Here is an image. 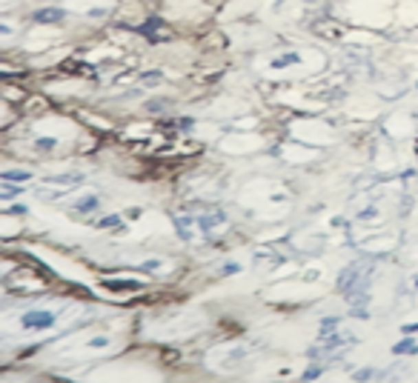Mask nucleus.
<instances>
[{"mask_svg": "<svg viewBox=\"0 0 418 383\" xmlns=\"http://www.w3.org/2000/svg\"><path fill=\"white\" fill-rule=\"evenodd\" d=\"M107 343H109V338H95L92 340V346H98V349H100V346H107Z\"/></svg>", "mask_w": 418, "mask_h": 383, "instance_id": "obj_16", "label": "nucleus"}, {"mask_svg": "<svg viewBox=\"0 0 418 383\" xmlns=\"http://www.w3.org/2000/svg\"><path fill=\"white\" fill-rule=\"evenodd\" d=\"M175 226L184 240H192V218H175Z\"/></svg>", "mask_w": 418, "mask_h": 383, "instance_id": "obj_7", "label": "nucleus"}, {"mask_svg": "<svg viewBox=\"0 0 418 383\" xmlns=\"http://www.w3.org/2000/svg\"><path fill=\"white\" fill-rule=\"evenodd\" d=\"M223 223H226V215H223V212H218V209H212L209 215H201V218H198L201 232H206V235H212L215 229H221Z\"/></svg>", "mask_w": 418, "mask_h": 383, "instance_id": "obj_3", "label": "nucleus"}, {"mask_svg": "<svg viewBox=\"0 0 418 383\" xmlns=\"http://www.w3.org/2000/svg\"><path fill=\"white\" fill-rule=\"evenodd\" d=\"M55 323V312H46V309H32L21 318V326L29 329V332H41V329H49Z\"/></svg>", "mask_w": 418, "mask_h": 383, "instance_id": "obj_1", "label": "nucleus"}, {"mask_svg": "<svg viewBox=\"0 0 418 383\" xmlns=\"http://www.w3.org/2000/svg\"><path fill=\"white\" fill-rule=\"evenodd\" d=\"M66 17V12L63 9H58V6H49V9H38L32 14V21L38 23V26H52V23H60Z\"/></svg>", "mask_w": 418, "mask_h": 383, "instance_id": "obj_2", "label": "nucleus"}, {"mask_svg": "<svg viewBox=\"0 0 418 383\" xmlns=\"http://www.w3.org/2000/svg\"><path fill=\"white\" fill-rule=\"evenodd\" d=\"M289 63H298V55H284V58H275L272 60V69H284Z\"/></svg>", "mask_w": 418, "mask_h": 383, "instance_id": "obj_11", "label": "nucleus"}, {"mask_svg": "<svg viewBox=\"0 0 418 383\" xmlns=\"http://www.w3.org/2000/svg\"><path fill=\"white\" fill-rule=\"evenodd\" d=\"M373 369H358L355 375H353V380H358V383H367V380H373Z\"/></svg>", "mask_w": 418, "mask_h": 383, "instance_id": "obj_12", "label": "nucleus"}, {"mask_svg": "<svg viewBox=\"0 0 418 383\" xmlns=\"http://www.w3.org/2000/svg\"><path fill=\"white\" fill-rule=\"evenodd\" d=\"M34 146H38L41 152H52L58 146V141H55V137H38V143H34Z\"/></svg>", "mask_w": 418, "mask_h": 383, "instance_id": "obj_10", "label": "nucleus"}, {"mask_svg": "<svg viewBox=\"0 0 418 383\" xmlns=\"http://www.w3.org/2000/svg\"><path fill=\"white\" fill-rule=\"evenodd\" d=\"M107 289H124V292H132V289H141V283H135V281H107Z\"/></svg>", "mask_w": 418, "mask_h": 383, "instance_id": "obj_9", "label": "nucleus"}, {"mask_svg": "<svg viewBox=\"0 0 418 383\" xmlns=\"http://www.w3.org/2000/svg\"><path fill=\"white\" fill-rule=\"evenodd\" d=\"M0 181H6V183H26V181H32V172H26V169H6V172H0Z\"/></svg>", "mask_w": 418, "mask_h": 383, "instance_id": "obj_5", "label": "nucleus"}, {"mask_svg": "<svg viewBox=\"0 0 418 383\" xmlns=\"http://www.w3.org/2000/svg\"><path fill=\"white\" fill-rule=\"evenodd\" d=\"M412 332H418V323H407L404 326V335H412Z\"/></svg>", "mask_w": 418, "mask_h": 383, "instance_id": "obj_15", "label": "nucleus"}, {"mask_svg": "<svg viewBox=\"0 0 418 383\" xmlns=\"http://www.w3.org/2000/svg\"><path fill=\"white\" fill-rule=\"evenodd\" d=\"M318 375H321V369H318V367H312V369H309V372H307V375H304V378H307V380H309V378H318Z\"/></svg>", "mask_w": 418, "mask_h": 383, "instance_id": "obj_17", "label": "nucleus"}, {"mask_svg": "<svg viewBox=\"0 0 418 383\" xmlns=\"http://www.w3.org/2000/svg\"><path fill=\"white\" fill-rule=\"evenodd\" d=\"M238 272H241L238 264H226V266H223V275H238Z\"/></svg>", "mask_w": 418, "mask_h": 383, "instance_id": "obj_14", "label": "nucleus"}, {"mask_svg": "<svg viewBox=\"0 0 418 383\" xmlns=\"http://www.w3.org/2000/svg\"><path fill=\"white\" fill-rule=\"evenodd\" d=\"M98 209H100V198L98 195H86V198H80V200L72 203V212L75 215H92V212H98Z\"/></svg>", "mask_w": 418, "mask_h": 383, "instance_id": "obj_4", "label": "nucleus"}, {"mask_svg": "<svg viewBox=\"0 0 418 383\" xmlns=\"http://www.w3.org/2000/svg\"><path fill=\"white\" fill-rule=\"evenodd\" d=\"M120 223H124L120 215H107V218H100L95 226H98V229H115V226H120Z\"/></svg>", "mask_w": 418, "mask_h": 383, "instance_id": "obj_8", "label": "nucleus"}, {"mask_svg": "<svg viewBox=\"0 0 418 383\" xmlns=\"http://www.w3.org/2000/svg\"><path fill=\"white\" fill-rule=\"evenodd\" d=\"M393 355H418V343H415L412 338L398 340V343L393 346Z\"/></svg>", "mask_w": 418, "mask_h": 383, "instance_id": "obj_6", "label": "nucleus"}, {"mask_svg": "<svg viewBox=\"0 0 418 383\" xmlns=\"http://www.w3.org/2000/svg\"><path fill=\"white\" fill-rule=\"evenodd\" d=\"M17 192H21V186H12V183H6L3 181V200H9V198H14Z\"/></svg>", "mask_w": 418, "mask_h": 383, "instance_id": "obj_13", "label": "nucleus"}]
</instances>
